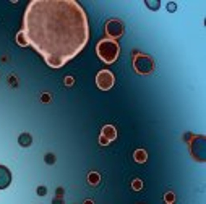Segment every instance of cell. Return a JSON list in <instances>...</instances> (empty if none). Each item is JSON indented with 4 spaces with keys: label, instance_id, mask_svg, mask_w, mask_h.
<instances>
[{
    "label": "cell",
    "instance_id": "10",
    "mask_svg": "<svg viewBox=\"0 0 206 204\" xmlns=\"http://www.w3.org/2000/svg\"><path fill=\"white\" fill-rule=\"evenodd\" d=\"M133 159H135V160L138 162V164H145L146 159H148L146 151H145V149H136V151H135V154H133Z\"/></svg>",
    "mask_w": 206,
    "mask_h": 204
},
{
    "label": "cell",
    "instance_id": "15",
    "mask_svg": "<svg viewBox=\"0 0 206 204\" xmlns=\"http://www.w3.org/2000/svg\"><path fill=\"white\" fill-rule=\"evenodd\" d=\"M16 41H18L20 46H28V42H26L25 36H23V33H18V36H16Z\"/></svg>",
    "mask_w": 206,
    "mask_h": 204
},
{
    "label": "cell",
    "instance_id": "17",
    "mask_svg": "<svg viewBox=\"0 0 206 204\" xmlns=\"http://www.w3.org/2000/svg\"><path fill=\"white\" fill-rule=\"evenodd\" d=\"M174 199H175V196H174V193H166V201L167 203H170V204H172L174 203Z\"/></svg>",
    "mask_w": 206,
    "mask_h": 204
},
{
    "label": "cell",
    "instance_id": "22",
    "mask_svg": "<svg viewBox=\"0 0 206 204\" xmlns=\"http://www.w3.org/2000/svg\"><path fill=\"white\" fill-rule=\"evenodd\" d=\"M65 84H73V79H71V78H65Z\"/></svg>",
    "mask_w": 206,
    "mask_h": 204
},
{
    "label": "cell",
    "instance_id": "19",
    "mask_svg": "<svg viewBox=\"0 0 206 204\" xmlns=\"http://www.w3.org/2000/svg\"><path fill=\"white\" fill-rule=\"evenodd\" d=\"M99 143H101L102 146H106V144H109V141L106 139V138H102V136H101V139H99Z\"/></svg>",
    "mask_w": 206,
    "mask_h": 204
},
{
    "label": "cell",
    "instance_id": "11",
    "mask_svg": "<svg viewBox=\"0 0 206 204\" xmlns=\"http://www.w3.org/2000/svg\"><path fill=\"white\" fill-rule=\"evenodd\" d=\"M99 180H101V177H99V174H96V172H91V174L88 175V181H89V185H98Z\"/></svg>",
    "mask_w": 206,
    "mask_h": 204
},
{
    "label": "cell",
    "instance_id": "24",
    "mask_svg": "<svg viewBox=\"0 0 206 204\" xmlns=\"http://www.w3.org/2000/svg\"><path fill=\"white\" fill-rule=\"evenodd\" d=\"M84 204H92V201H84Z\"/></svg>",
    "mask_w": 206,
    "mask_h": 204
},
{
    "label": "cell",
    "instance_id": "14",
    "mask_svg": "<svg viewBox=\"0 0 206 204\" xmlns=\"http://www.w3.org/2000/svg\"><path fill=\"white\" fill-rule=\"evenodd\" d=\"M132 188L135 189V191H140V189L143 188V183H141V180H133V183H132Z\"/></svg>",
    "mask_w": 206,
    "mask_h": 204
},
{
    "label": "cell",
    "instance_id": "5",
    "mask_svg": "<svg viewBox=\"0 0 206 204\" xmlns=\"http://www.w3.org/2000/svg\"><path fill=\"white\" fill-rule=\"evenodd\" d=\"M191 147V154L197 160L203 162L205 160V136H197L190 144Z\"/></svg>",
    "mask_w": 206,
    "mask_h": 204
},
{
    "label": "cell",
    "instance_id": "6",
    "mask_svg": "<svg viewBox=\"0 0 206 204\" xmlns=\"http://www.w3.org/2000/svg\"><path fill=\"white\" fill-rule=\"evenodd\" d=\"M106 33H107L109 37H114V39H117L123 34V25L122 21H119V20H111V21L106 23Z\"/></svg>",
    "mask_w": 206,
    "mask_h": 204
},
{
    "label": "cell",
    "instance_id": "25",
    "mask_svg": "<svg viewBox=\"0 0 206 204\" xmlns=\"http://www.w3.org/2000/svg\"><path fill=\"white\" fill-rule=\"evenodd\" d=\"M167 204H170V203H167Z\"/></svg>",
    "mask_w": 206,
    "mask_h": 204
},
{
    "label": "cell",
    "instance_id": "23",
    "mask_svg": "<svg viewBox=\"0 0 206 204\" xmlns=\"http://www.w3.org/2000/svg\"><path fill=\"white\" fill-rule=\"evenodd\" d=\"M62 193H63V189H62V188H59V189H57V196H59V198L62 196Z\"/></svg>",
    "mask_w": 206,
    "mask_h": 204
},
{
    "label": "cell",
    "instance_id": "18",
    "mask_svg": "<svg viewBox=\"0 0 206 204\" xmlns=\"http://www.w3.org/2000/svg\"><path fill=\"white\" fill-rule=\"evenodd\" d=\"M167 10H169V12H175V10H177V5H175L174 2H169V3H167Z\"/></svg>",
    "mask_w": 206,
    "mask_h": 204
},
{
    "label": "cell",
    "instance_id": "20",
    "mask_svg": "<svg viewBox=\"0 0 206 204\" xmlns=\"http://www.w3.org/2000/svg\"><path fill=\"white\" fill-rule=\"evenodd\" d=\"M49 94H42V102H49Z\"/></svg>",
    "mask_w": 206,
    "mask_h": 204
},
{
    "label": "cell",
    "instance_id": "4",
    "mask_svg": "<svg viewBox=\"0 0 206 204\" xmlns=\"http://www.w3.org/2000/svg\"><path fill=\"white\" fill-rule=\"evenodd\" d=\"M114 75L111 73L109 70H101L98 73V76H96V84H98L99 89H102V91H109V89L114 86Z\"/></svg>",
    "mask_w": 206,
    "mask_h": 204
},
{
    "label": "cell",
    "instance_id": "1",
    "mask_svg": "<svg viewBox=\"0 0 206 204\" xmlns=\"http://www.w3.org/2000/svg\"><path fill=\"white\" fill-rule=\"evenodd\" d=\"M23 36L52 68H60L84 49L88 16L75 0H33L23 18Z\"/></svg>",
    "mask_w": 206,
    "mask_h": 204
},
{
    "label": "cell",
    "instance_id": "2",
    "mask_svg": "<svg viewBox=\"0 0 206 204\" xmlns=\"http://www.w3.org/2000/svg\"><path fill=\"white\" fill-rule=\"evenodd\" d=\"M96 52H98L99 58H101L102 62H106V63H114L119 58L120 47H119V44L112 39H102L101 42L98 44V47H96Z\"/></svg>",
    "mask_w": 206,
    "mask_h": 204
},
{
    "label": "cell",
    "instance_id": "8",
    "mask_svg": "<svg viewBox=\"0 0 206 204\" xmlns=\"http://www.w3.org/2000/svg\"><path fill=\"white\" fill-rule=\"evenodd\" d=\"M102 138H106L107 141H114L115 138H117V130H115L112 125H106L102 128V133H101Z\"/></svg>",
    "mask_w": 206,
    "mask_h": 204
},
{
    "label": "cell",
    "instance_id": "3",
    "mask_svg": "<svg viewBox=\"0 0 206 204\" xmlns=\"http://www.w3.org/2000/svg\"><path fill=\"white\" fill-rule=\"evenodd\" d=\"M133 67L135 70L138 71L140 75H149L151 71L154 70V62L151 57L143 54H136L135 55V60H133Z\"/></svg>",
    "mask_w": 206,
    "mask_h": 204
},
{
    "label": "cell",
    "instance_id": "13",
    "mask_svg": "<svg viewBox=\"0 0 206 204\" xmlns=\"http://www.w3.org/2000/svg\"><path fill=\"white\" fill-rule=\"evenodd\" d=\"M145 5L148 7V8H151V10H157V8H159V5H161V3H159V0H157V2H149V0H146V2H145Z\"/></svg>",
    "mask_w": 206,
    "mask_h": 204
},
{
    "label": "cell",
    "instance_id": "9",
    "mask_svg": "<svg viewBox=\"0 0 206 204\" xmlns=\"http://www.w3.org/2000/svg\"><path fill=\"white\" fill-rule=\"evenodd\" d=\"M18 143H20V146H23V147H29L31 143H33V138H31L29 133H21L18 138Z\"/></svg>",
    "mask_w": 206,
    "mask_h": 204
},
{
    "label": "cell",
    "instance_id": "21",
    "mask_svg": "<svg viewBox=\"0 0 206 204\" xmlns=\"http://www.w3.org/2000/svg\"><path fill=\"white\" fill-rule=\"evenodd\" d=\"M52 204H63V201H62L60 198H57V199H54V201H52Z\"/></svg>",
    "mask_w": 206,
    "mask_h": 204
},
{
    "label": "cell",
    "instance_id": "12",
    "mask_svg": "<svg viewBox=\"0 0 206 204\" xmlns=\"http://www.w3.org/2000/svg\"><path fill=\"white\" fill-rule=\"evenodd\" d=\"M55 160H57V159H55V155H54V154H50V152L44 155V162H46L47 165H54V164H55Z\"/></svg>",
    "mask_w": 206,
    "mask_h": 204
},
{
    "label": "cell",
    "instance_id": "16",
    "mask_svg": "<svg viewBox=\"0 0 206 204\" xmlns=\"http://www.w3.org/2000/svg\"><path fill=\"white\" fill-rule=\"evenodd\" d=\"M36 193H37L39 196H46V195H47V188H46V186H39V188L36 189Z\"/></svg>",
    "mask_w": 206,
    "mask_h": 204
},
{
    "label": "cell",
    "instance_id": "7",
    "mask_svg": "<svg viewBox=\"0 0 206 204\" xmlns=\"http://www.w3.org/2000/svg\"><path fill=\"white\" fill-rule=\"evenodd\" d=\"M10 183H12V172L5 165H0V189H5Z\"/></svg>",
    "mask_w": 206,
    "mask_h": 204
}]
</instances>
